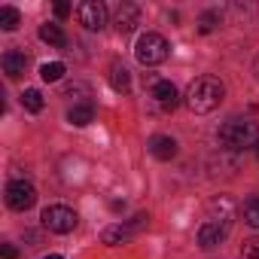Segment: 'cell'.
Segmentation results:
<instances>
[{
  "mask_svg": "<svg viewBox=\"0 0 259 259\" xmlns=\"http://www.w3.org/2000/svg\"><path fill=\"white\" fill-rule=\"evenodd\" d=\"M223 98H226V85L217 76H198V79L189 82L183 101L192 113H213L223 104Z\"/></svg>",
  "mask_w": 259,
  "mask_h": 259,
  "instance_id": "obj_1",
  "label": "cell"
},
{
  "mask_svg": "<svg viewBox=\"0 0 259 259\" xmlns=\"http://www.w3.org/2000/svg\"><path fill=\"white\" fill-rule=\"evenodd\" d=\"M256 141H259V128H256V122H250V119H229V122H223V128H220V144H223L226 150L256 147Z\"/></svg>",
  "mask_w": 259,
  "mask_h": 259,
  "instance_id": "obj_2",
  "label": "cell"
},
{
  "mask_svg": "<svg viewBox=\"0 0 259 259\" xmlns=\"http://www.w3.org/2000/svg\"><path fill=\"white\" fill-rule=\"evenodd\" d=\"M135 58H138L144 67L162 64V61L168 58V40H165L162 34H156V31H147V34L138 40V46H135Z\"/></svg>",
  "mask_w": 259,
  "mask_h": 259,
  "instance_id": "obj_3",
  "label": "cell"
},
{
  "mask_svg": "<svg viewBox=\"0 0 259 259\" xmlns=\"http://www.w3.org/2000/svg\"><path fill=\"white\" fill-rule=\"evenodd\" d=\"M40 220L49 232H58V235H67V232L76 229V210L67 207V204H49Z\"/></svg>",
  "mask_w": 259,
  "mask_h": 259,
  "instance_id": "obj_4",
  "label": "cell"
},
{
  "mask_svg": "<svg viewBox=\"0 0 259 259\" xmlns=\"http://www.w3.org/2000/svg\"><path fill=\"white\" fill-rule=\"evenodd\" d=\"M34 201H37V189H34L28 180H13V183H7V204H10L13 210L25 213V210L34 207Z\"/></svg>",
  "mask_w": 259,
  "mask_h": 259,
  "instance_id": "obj_5",
  "label": "cell"
},
{
  "mask_svg": "<svg viewBox=\"0 0 259 259\" xmlns=\"http://www.w3.org/2000/svg\"><path fill=\"white\" fill-rule=\"evenodd\" d=\"M229 229H232V223L217 220V217H207V220L201 223V229H198V244H201V250H213L217 244H223L226 235H229Z\"/></svg>",
  "mask_w": 259,
  "mask_h": 259,
  "instance_id": "obj_6",
  "label": "cell"
},
{
  "mask_svg": "<svg viewBox=\"0 0 259 259\" xmlns=\"http://www.w3.org/2000/svg\"><path fill=\"white\" fill-rule=\"evenodd\" d=\"M76 16H79V25L85 31H104L107 28V7L101 0H85V4H79Z\"/></svg>",
  "mask_w": 259,
  "mask_h": 259,
  "instance_id": "obj_7",
  "label": "cell"
},
{
  "mask_svg": "<svg viewBox=\"0 0 259 259\" xmlns=\"http://www.w3.org/2000/svg\"><path fill=\"white\" fill-rule=\"evenodd\" d=\"M150 223V217L147 213H138L132 223H125V226H110V229H104V235H101V241L104 244H110V247H116V244H125L128 238H132L141 226H147Z\"/></svg>",
  "mask_w": 259,
  "mask_h": 259,
  "instance_id": "obj_8",
  "label": "cell"
},
{
  "mask_svg": "<svg viewBox=\"0 0 259 259\" xmlns=\"http://www.w3.org/2000/svg\"><path fill=\"white\" fill-rule=\"evenodd\" d=\"M153 98L159 101V107H162V110H174V107L180 104L177 85H174V82H168V79H156V82H153Z\"/></svg>",
  "mask_w": 259,
  "mask_h": 259,
  "instance_id": "obj_9",
  "label": "cell"
},
{
  "mask_svg": "<svg viewBox=\"0 0 259 259\" xmlns=\"http://www.w3.org/2000/svg\"><path fill=\"white\" fill-rule=\"evenodd\" d=\"M25 67H28V55L22 49H7L4 52V73L10 79H19L25 73Z\"/></svg>",
  "mask_w": 259,
  "mask_h": 259,
  "instance_id": "obj_10",
  "label": "cell"
},
{
  "mask_svg": "<svg viewBox=\"0 0 259 259\" xmlns=\"http://www.w3.org/2000/svg\"><path fill=\"white\" fill-rule=\"evenodd\" d=\"M138 19H141V10L135 4H122L116 10V28H119V34H132L138 28Z\"/></svg>",
  "mask_w": 259,
  "mask_h": 259,
  "instance_id": "obj_11",
  "label": "cell"
},
{
  "mask_svg": "<svg viewBox=\"0 0 259 259\" xmlns=\"http://www.w3.org/2000/svg\"><path fill=\"white\" fill-rule=\"evenodd\" d=\"M150 153H153L159 162H171V159L177 156V141L168 138V135H156V138L150 141Z\"/></svg>",
  "mask_w": 259,
  "mask_h": 259,
  "instance_id": "obj_12",
  "label": "cell"
},
{
  "mask_svg": "<svg viewBox=\"0 0 259 259\" xmlns=\"http://www.w3.org/2000/svg\"><path fill=\"white\" fill-rule=\"evenodd\" d=\"M95 119V107L85 101V104H76V107H70L67 110V122L70 125H76V128H82V125H89Z\"/></svg>",
  "mask_w": 259,
  "mask_h": 259,
  "instance_id": "obj_13",
  "label": "cell"
},
{
  "mask_svg": "<svg viewBox=\"0 0 259 259\" xmlns=\"http://www.w3.org/2000/svg\"><path fill=\"white\" fill-rule=\"evenodd\" d=\"M110 85L116 92H128V89H132V73H128L125 64H113L110 67Z\"/></svg>",
  "mask_w": 259,
  "mask_h": 259,
  "instance_id": "obj_14",
  "label": "cell"
},
{
  "mask_svg": "<svg viewBox=\"0 0 259 259\" xmlns=\"http://www.w3.org/2000/svg\"><path fill=\"white\" fill-rule=\"evenodd\" d=\"M241 217H244V223H247L250 229H259V195H250V198L244 201Z\"/></svg>",
  "mask_w": 259,
  "mask_h": 259,
  "instance_id": "obj_15",
  "label": "cell"
},
{
  "mask_svg": "<svg viewBox=\"0 0 259 259\" xmlns=\"http://www.w3.org/2000/svg\"><path fill=\"white\" fill-rule=\"evenodd\" d=\"M40 40L49 43V46H64V43H67L61 25H43V28H40Z\"/></svg>",
  "mask_w": 259,
  "mask_h": 259,
  "instance_id": "obj_16",
  "label": "cell"
},
{
  "mask_svg": "<svg viewBox=\"0 0 259 259\" xmlns=\"http://www.w3.org/2000/svg\"><path fill=\"white\" fill-rule=\"evenodd\" d=\"M22 25V16L16 7H0V28L4 31H16Z\"/></svg>",
  "mask_w": 259,
  "mask_h": 259,
  "instance_id": "obj_17",
  "label": "cell"
},
{
  "mask_svg": "<svg viewBox=\"0 0 259 259\" xmlns=\"http://www.w3.org/2000/svg\"><path fill=\"white\" fill-rule=\"evenodd\" d=\"M64 76V64L61 61H46L43 67H40V79L43 82H58Z\"/></svg>",
  "mask_w": 259,
  "mask_h": 259,
  "instance_id": "obj_18",
  "label": "cell"
},
{
  "mask_svg": "<svg viewBox=\"0 0 259 259\" xmlns=\"http://www.w3.org/2000/svg\"><path fill=\"white\" fill-rule=\"evenodd\" d=\"M22 104H25V110L40 113V110H43V95H40V89H25V92H22Z\"/></svg>",
  "mask_w": 259,
  "mask_h": 259,
  "instance_id": "obj_19",
  "label": "cell"
},
{
  "mask_svg": "<svg viewBox=\"0 0 259 259\" xmlns=\"http://www.w3.org/2000/svg\"><path fill=\"white\" fill-rule=\"evenodd\" d=\"M220 28V13H204L201 19H198V31L201 34H210V31H217Z\"/></svg>",
  "mask_w": 259,
  "mask_h": 259,
  "instance_id": "obj_20",
  "label": "cell"
},
{
  "mask_svg": "<svg viewBox=\"0 0 259 259\" xmlns=\"http://www.w3.org/2000/svg\"><path fill=\"white\" fill-rule=\"evenodd\" d=\"M241 259H259V238L244 241V247H241Z\"/></svg>",
  "mask_w": 259,
  "mask_h": 259,
  "instance_id": "obj_21",
  "label": "cell"
},
{
  "mask_svg": "<svg viewBox=\"0 0 259 259\" xmlns=\"http://www.w3.org/2000/svg\"><path fill=\"white\" fill-rule=\"evenodd\" d=\"M67 16H70V4L58 0V4H55V19H67Z\"/></svg>",
  "mask_w": 259,
  "mask_h": 259,
  "instance_id": "obj_22",
  "label": "cell"
},
{
  "mask_svg": "<svg viewBox=\"0 0 259 259\" xmlns=\"http://www.w3.org/2000/svg\"><path fill=\"white\" fill-rule=\"evenodd\" d=\"M0 253H4V259H19V250L13 244H4V247H0Z\"/></svg>",
  "mask_w": 259,
  "mask_h": 259,
  "instance_id": "obj_23",
  "label": "cell"
},
{
  "mask_svg": "<svg viewBox=\"0 0 259 259\" xmlns=\"http://www.w3.org/2000/svg\"><path fill=\"white\" fill-rule=\"evenodd\" d=\"M253 153H256V159H259V141H256V147H253Z\"/></svg>",
  "mask_w": 259,
  "mask_h": 259,
  "instance_id": "obj_24",
  "label": "cell"
},
{
  "mask_svg": "<svg viewBox=\"0 0 259 259\" xmlns=\"http://www.w3.org/2000/svg\"><path fill=\"white\" fill-rule=\"evenodd\" d=\"M43 259H64V256H43Z\"/></svg>",
  "mask_w": 259,
  "mask_h": 259,
  "instance_id": "obj_25",
  "label": "cell"
},
{
  "mask_svg": "<svg viewBox=\"0 0 259 259\" xmlns=\"http://www.w3.org/2000/svg\"><path fill=\"white\" fill-rule=\"evenodd\" d=\"M256 76H259V58H256Z\"/></svg>",
  "mask_w": 259,
  "mask_h": 259,
  "instance_id": "obj_26",
  "label": "cell"
}]
</instances>
